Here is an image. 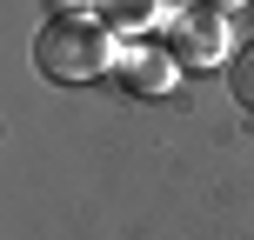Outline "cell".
<instances>
[{"mask_svg": "<svg viewBox=\"0 0 254 240\" xmlns=\"http://www.w3.org/2000/svg\"><path fill=\"white\" fill-rule=\"evenodd\" d=\"M228 40H234V27H228V13H214V7H181L174 13V60L181 67H221L228 60Z\"/></svg>", "mask_w": 254, "mask_h": 240, "instance_id": "2", "label": "cell"}, {"mask_svg": "<svg viewBox=\"0 0 254 240\" xmlns=\"http://www.w3.org/2000/svg\"><path fill=\"white\" fill-rule=\"evenodd\" d=\"M101 20L114 34H147L154 20H167V7L161 0H101Z\"/></svg>", "mask_w": 254, "mask_h": 240, "instance_id": "4", "label": "cell"}, {"mask_svg": "<svg viewBox=\"0 0 254 240\" xmlns=\"http://www.w3.org/2000/svg\"><path fill=\"white\" fill-rule=\"evenodd\" d=\"M201 7H214V13H234V7H248V0H201Z\"/></svg>", "mask_w": 254, "mask_h": 240, "instance_id": "7", "label": "cell"}, {"mask_svg": "<svg viewBox=\"0 0 254 240\" xmlns=\"http://www.w3.org/2000/svg\"><path fill=\"white\" fill-rule=\"evenodd\" d=\"M34 67L54 87H87V80L121 67V40L101 13H54L34 34Z\"/></svg>", "mask_w": 254, "mask_h": 240, "instance_id": "1", "label": "cell"}, {"mask_svg": "<svg viewBox=\"0 0 254 240\" xmlns=\"http://www.w3.org/2000/svg\"><path fill=\"white\" fill-rule=\"evenodd\" d=\"M228 94H234L241 107H254V40H248V47L228 60Z\"/></svg>", "mask_w": 254, "mask_h": 240, "instance_id": "5", "label": "cell"}, {"mask_svg": "<svg viewBox=\"0 0 254 240\" xmlns=\"http://www.w3.org/2000/svg\"><path fill=\"white\" fill-rule=\"evenodd\" d=\"M174 74H181V60H174V47H121V80L134 94H167L174 87Z\"/></svg>", "mask_w": 254, "mask_h": 240, "instance_id": "3", "label": "cell"}, {"mask_svg": "<svg viewBox=\"0 0 254 240\" xmlns=\"http://www.w3.org/2000/svg\"><path fill=\"white\" fill-rule=\"evenodd\" d=\"M61 13H101V0H54Z\"/></svg>", "mask_w": 254, "mask_h": 240, "instance_id": "6", "label": "cell"}]
</instances>
